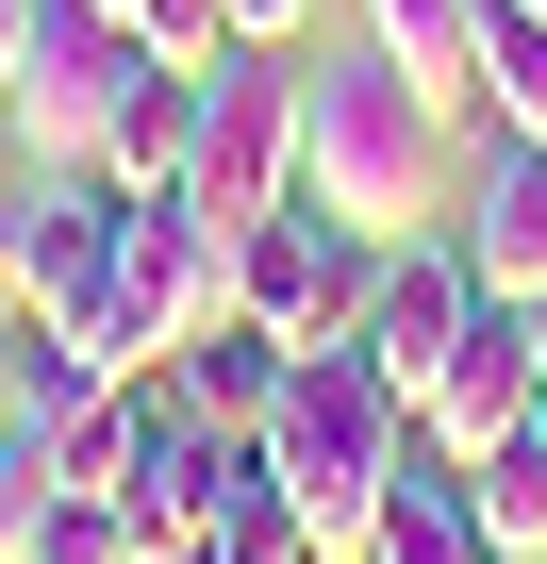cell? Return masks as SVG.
<instances>
[{"label":"cell","instance_id":"d4e9b609","mask_svg":"<svg viewBox=\"0 0 547 564\" xmlns=\"http://www.w3.org/2000/svg\"><path fill=\"white\" fill-rule=\"evenodd\" d=\"M530 448H547V399H530Z\"/></svg>","mask_w":547,"mask_h":564},{"label":"cell","instance_id":"ac0fdd59","mask_svg":"<svg viewBox=\"0 0 547 564\" xmlns=\"http://www.w3.org/2000/svg\"><path fill=\"white\" fill-rule=\"evenodd\" d=\"M464 481H481V531H497V564H514V547H547V448H530V432H514V448H481Z\"/></svg>","mask_w":547,"mask_h":564},{"label":"cell","instance_id":"30bf717a","mask_svg":"<svg viewBox=\"0 0 547 564\" xmlns=\"http://www.w3.org/2000/svg\"><path fill=\"white\" fill-rule=\"evenodd\" d=\"M349 564H497L481 481H464L448 448H398V481H382V514H365V547H349Z\"/></svg>","mask_w":547,"mask_h":564},{"label":"cell","instance_id":"9c48e42d","mask_svg":"<svg viewBox=\"0 0 547 564\" xmlns=\"http://www.w3.org/2000/svg\"><path fill=\"white\" fill-rule=\"evenodd\" d=\"M481 316V265H464V232H398L382 249V282H365V366L398 382V399H431V366H448V333Z\"/></svg>","mask_w":547,"mask_h":564},{"label":"cell","instance_id":"603a6c76","mask_svg":"<svg viewBox=\"0 0 547 564\" xmlns=\"http://www.w3.org/2000/svg\"><path fill=\"white\" fill-rule=\"evenodd\" d=\"M0 216H18V133H0Z\"/></svg>","mask_w":547,"mask_h":564},{"label":"cell","instance_id":"83f0119b","mask_svg":"<svg viewBox=\"0 0 547 564\" xmlns=\"http://www.w3.org/2000/svg\"><path fill=\"white\" fill-rule=\"evenodd\" d=\"M514 564H547V547H514Z\"/></svg>","mask_w":547,"mask_h":564},{"label":"cell","instance_id":"7c38bea8","mask_svg":"<svg viewBox=\"0 0 547 564\" xmlns=\"http://www.w3.org/2000/svg\"><path fill=\"white\" fill-rule=\"evenodd\" d=\"M365 51H382L431 117H464V100H481V0H365Z\"/></svg>","mask_w":547,"mask_h":564},{"label":"cell","instance_id":"e0dca14e","mask_svg":"<svg viewBox=\"0 0 547 564\" xmlns=\"http://www.w3.org/2000/svg\"><path fill=\"white\" fill-rule=\"evenodd\" d=\"M18 564H150V547H133L117 498H34L18 514Z\"/></svg>","mask_w":547,"mask_h":564},{"label":"cell","instance_id":"5b68a950","mask_svg":"<svg viewBox=\"0 0 547 564\" xmlns=\"http://www.w3.org/2000/svg\"><path fill=\"white\" fill-rule=\"evenodd\" d=\"M365 282H382V232H349L332 199H283L232 232V316L283 333V349H349L365 333Z\"/></svg>","mask_w":547,"mask_h":564},{"label":"cell","instance_id":"8992f818","mask_svg":"<svg viewBox=\"0 0 547 564\" xmlns=\"http://www.w3.org/2000/svg\"><path fill=\"white\" fill-rule=\"evenodd\" d=\"M117 183L100 166H18V216H0V300L34 333H84L100 349V300H117Z\"/></svg>","mask_w":547,"mask_h":564},{"label":"cell","instance_id":"4fadbf2b","mask_svg":"<svg viewBox=\"0 0 547 564\" xmlns=\"http://www.w3.org/2000/svg\"><path fill=\"white\" fill-rule=\"evenodd\" d=\"M100 183H117V199H150V183H199V84H183V67H150V84L117 100V133H100Z\"/></svg>","mask_w":547,"mask_h":564},{"label":"cell","instance_id":"5bb4252c","mask_svg":"<svg viewBox=\"0 0 547 564\" xmlns=\"http://www.w3.org/2000/svg\"><path fill=\"white\" fill-rule=\"evenodd\" d=\"M166 366H183V399H199L216 432H265V415H283V366H299V349H283V333H249V316H216V333H199V349H166Z\"/></svg>","mask_w":547,"mask_h":564},{"label":"cell","instance_id":"9a60e30c","mask_svg":"<svg viewBox=\"0 0 547 564\" xmlns=\"http://www.w3.org/2000/svg\"><path fill=\"white\" fill-rule=\"evenodd\" d=\"M481 100L497 133H547V0H481Z\"/></svg>","mask_w":547,"mask_h":564},{"label":"cell","instance_id":"d6986e66","mask_svg":"<svg viewBox=\"0 0 547 564\" xmlns=\"http://www.w3.org/2000/svg\"><path fill=\"white\" fill-rule=\"evenodd\" d=\"M232 18V51H299V0H216Z\"/></svg>","mask_w":547,"mask_h":564},{"label":"cell","instance_id":"6da1fadb","mask_svg":"<svg viewBox=\"0 0 547 564\" xmlns=\"http://www.w3.org/2000/svg\"><path fill=\"white\" fill-rule=\"evenodd\" d=\"M398 448H415V399H398L365 349H299V366H283V415H265V481L299 498V531H316V547H365V514H382Z\"/></svg>","mask_w":547,"mask_h":564},{"label":"cell","instance_id":"277c9868","mask_svg":"<svg viewBox=\"0 0 547 564\" xmlns=\"http://www.w3.org/2000/svg\"><path fill=\"white\" fill-rule=\"evenodd\" d=\"M166 51L117 18V0H34V34H18V100H0V133H18V166H100L117 100L150 84Z\"/></svg>","mask_w":547,"mask_h":564},{"label":"cell","instance_id":"7402d4cb","mask_svg":"<svg viewBox=\"0 0 547 564\" xmlns=\"http://www.w3.org/2000/svg\"><path fill=\"white\" fill-rule=\"evenodd\" d=\"M18 34H34V0H0V100H18Z\"/></svg>","mask_w":547,"mask_h":564},{"label":"cell","instance_id":"2e32d148","mask_svg":"<svg viewBox=\"0 0 547 564\" xmlns=\"http://www.w3.org/2000/svg\"><path fill=\"white\" fill-rule=\"evenodd\" d=\"M133 432H150V415H133V382H100V399L51 432V498H117V481H133Z\"/></svg>","mask_w":547,"mask_h":564},{"label":"cell","instance_id":"7a4b0ae2","mask_svg":"<svg viewBox=\"0 0 547 564\" xmlns=\"http://www.w3.org/2000/svg\"><path fill=\"white\" fill-rule=\"evenodd\" d=\"M431 166H448V117L365 51V67H299V199H332L349 232H431Z\"/></svg>","mask_w":547,"mask_h":564},{"label":"cell","instance_id":"cb8c5ba5","mask_svg":"<svg viewBox=\"0 0 547 564\" xmlns=\"http://www.w3.org/2000/svg\"><path fill=\"white\" fill-rule=\"evenodd\" d=\"M530 366H547V300H530Z\"/></svg>","mask_w":547,"mask_h":564},{"label":"cell","instance_id":"8fae6325","mask_svg":"<svg viewBox=\"0 0 547 564\" xmlns=\"http://www.w3.org/2000/svg\"><path fill=\"white\" fill-rule=\"evenodd\" d=\"M448 232H464V265H481V300H547V133H514Z\"/></svg>","mask_w":547,"mask_h":564},{"label":"cell","instance_id":"484cf974","mask_svg":"<svg viewBox=\"0 0 547 564\" xmlns=\"http://www.w3.org/2000/svg\"><path fill=\"white\" fill-rule=\"evenodd\" d=\"M166 564H216V547H166Z\"/></svg>","mask_w":547,"mask_h":564},{"label":"cell","instance_id":"44dd1931","mask_svg":"<svg viewBox=\"0 0 547 564\" xmlns=\"http://www.w3.org/2000/svg\"><path fill=\"white\" fill-rule=\"evenodd\" d=\"M18 349H34V316H18V300H0V415H18Z\"/></svg>","mask_w":547,"mask_h":564},{"label":"cell","instance_id":"ba28073f","mask_svg":"<svg viewBox=\"0 0 547 564\" xmlns=\"http://www.w3.org/2000/svg\"><path fill=\"white\" fill-rule=\"evenodd\" d=\"M530 399H547V366H530V300H481V316L448 333L431 399H415V448L481 465V448H514V432H530Z\"/></svg>","mask_w":547,"mask_h":564},{"label":"cell","instance_id":"52a82bcc","mask_svg":"<svg viewBox=\"0 0 547 564\" xmlns=\"http://www.w3.org/2000/svg\"><path fill=\"white\" fill-rule=\"evenodd\" d=\"M199 199H216V232L299 199V51H216L199 67Z\"/></svg>","mask_w":547,"mask_h":564},{"label":"cell","instance_id":"ffe728a7","mask_svg":"<svg viewBox=\"0 0 547 564\" xmlns=\"http://www.w3.org/2000/svg\"><path fill=\"white\" fill-rule=\"evenodd\" d=\"M18 514H34V465L0 448V564H18Z\"/></svg>","mask_w":547,"mask_h":564},{"label":"cell","instance_id":"3957f363","mask_svg":"<svg viewBox=\"0 0 547 564\" xmlns=\"http://www.w3.org/2000/svg\"><path fill=\"white\" fill-rule=\"evenodd\" d=\"M232 316V232H216V199L199 183H150L133 216H117V300H100V366L117 382H150L166 349H199Z\"/></svg>","mask_w":547,"mask_h":564},{"label":"cell","instance_id":"4316f807","mask_svg":"<svg viewBox=\"0 0 547 564\" xmlns=\"http://www.w3.org/2000/svg\"><path fill=\"white\" fill-rule=\"evenodd\" d=\"M316 564H349V547H316Z\"/></svg>","mask_w":547,"mask_h":564}]
</instances>
